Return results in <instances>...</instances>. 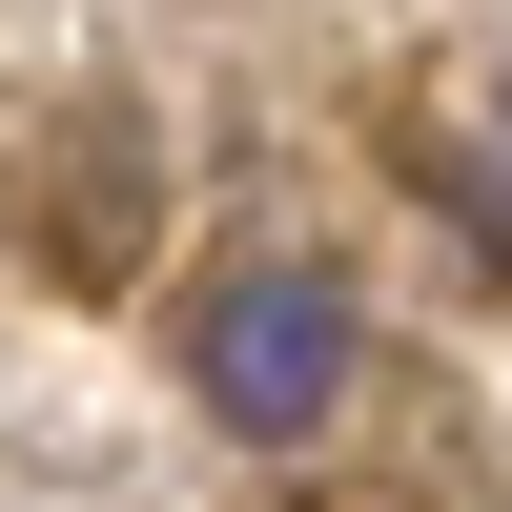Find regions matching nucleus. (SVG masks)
<instances>
[{
  "label": "nucleus",
  "instance_id": "f257e3e1",
  "mask_svg": "<svg viewBox=\"0 0 512 512\" xmlns=\"http://www.w3.org/2000/svg\"><path fill=\"white\" fill-rule=\"evenodd\" d=\"M349 369H369V308H349V267H226L185 308V390L226 410L246 451H308L328 410H349Z\"/></svg>",
  "mask_w": 512,
  "mask_h": 512
}]
</instances>
